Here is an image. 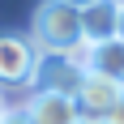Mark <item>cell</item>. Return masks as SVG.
Masks as SVG:
<instances>
[{"mask_svg": "<svg viewBox=\"0 0 124 124\" xmlns=\"http://www.w3.org/2000/svg\"><path fill=\"white\" fill-rule=\"evenodd\" d=\"M30 43L39 47V56H64L77 43H86L81 34V9L69 0H43L30 22Z\"/></svg>", "mask_w": 124, "mask_h": 124, "instance_id": "1", "label": "cell"}, {"mask_svg": "<svg viewBox=\"0 0 124 124\" xmlns=\"http://www.w3.org/2000/svg\"><path fill=\"white\" fill-rule=\"evenodd\" d=\"M39 73V47L26 34H0V86H26Z\"/></svg>", "mask_w": 124, "mask_h": 124, "instance_id": "2", "label": "cell"}, {"mask_svg": "<svg viewBox=\"0 0 124 124\" xmlns=\"http://www.w3.org/2000/svg\"><path fill=\"white\" fill-rule=\"evenodd\" d=\"M120 99H124V90L116 81H107V77H99V73H86L81 86L73 90V103H77V111H81V124H103Z\"/></svg>", "mask_w": 124, "mask_h": 124, "instance_id": "3", "label": "cell"}, {"mask_svg": "<svg viewBox=\"0 0 124 124\" xmlns=\"http://www.w3.org/2000/svg\"><path fill=\"white\" fill-rule=\"evenodd\" d=\"M30 124H81L73 94H56V90H34L30 103H22Z\"/></svg>", "mask_w": 124, "mask_h": 124, "instance_id": "4", "label": "cell"}, {"mask_svg": "<svg viewBox=\"0 0 124 124\" xmlns=\"http://www.w3.org/2000/svg\"><path fill=\"white\" fill-rule=\"evenodd\" d=\"M81 34L86 43L120 39V0H90L81 9Z\"/></svg>", "mask_w": 124, "mask_h": 124, "instance_id": "5", "label": "cell"}, {"mask_svg": "<svg viewBox=\"0 0 124 124\" xmlns=\"http://www.w3.org/2000/svg\"><path fill=\"white\" fill-rule=\"evenodd\" d=\"M81 69H73L69 64V56H39V73H34V81H39V90H56V94H73L77 86H81Z\"/></svg>", "mask_w": 124, "mask_h": 124, "instance_id": "6", "label": "cell"}, {"mask_svg": "<svg viewBox=\"0 0 124 124\" xmlns=\"http://www.w3.org/2000/svg\"><path fill=\"white\" fill-rule=\"evenodd\" d=\"M90 73L107 77L124 90V39H107V43H94L90 51Z\"/></svg>", "mask_w": 124, "mask_h": 124, "instance_id": "7", "label": "cell"}, {"mask_svg": "<svg viewBox=\"0 0 124 124\" xmlns=\"http://www.w3.org/2000/svg\"><path fill=\"white\" fill-rule=\"evenodd\" d=\"M0 124H30V116H26V107H4Z\"/></svg>", "mask_w": 124, "mask_h": 124, "instance_id": "8", "label": "cell"}, {"mask_svg": "<svg viewBox=\"0 0 124 124\" xmlns=\"http://www.w3.org/2000/svg\"><path fill=\"white\" fill-rule=\"evenodd\" d=\"M103 124H124V99H120V103H116V107H111V116H107V120H103Z\"/></svg>", "mask_w": 124, "mask_h": 124, "instance_id": "9", "label": "cell"}, {"mask_svg": "<svg viewBox=\"0 0 124 124\" xmlns=\"http://www.w3.org/2000/svg\"><path fill=\"white\" fill-rule=\"evenodd\" d=\"M120 39H124V0H120Z\"/></svg>", "mask_w": 124, "mask_h": 124, "instance_id": "10", "label": "cell"}, {"mask_svg": "<svg viewBox=\"0 0 124 124\" xmlns=\"http://www.w3.org/2000/svg\"><path fill=\"white\" fill-rule=\"evenodd\" d=\"M69 4H77V9H86V4H90V0H69Z\"/></svg>", "mask_w": 124, "mask_h": 124, "instance_id": "11", "label": "cell"}, {"mask_svg": "<svg viewBox=\"0 0 124 124\" xmlns=\"http://www.w3.org/2000/svg\"><path fill=\"white\" fill-rule=\"evenodd\" d=\"M0 111H4V103H0Z\"/></svg>", "mask_w": 124, "mask_h": 124, "instance_id": "12", "label": "cell"}]
</instances>
